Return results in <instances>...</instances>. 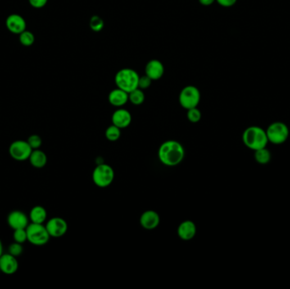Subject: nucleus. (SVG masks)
<instances>
[{
  "label": "nucleus",
  "mask_w": 290,
  "mask_h": 289,
  "mask_svg": "<svg viewBox=\"0 0 290 289\" xmlns=\"http://www.w3.org/2000/svg\"><path fill=\"white\" fill-rule=\"evenodd\" d=\"M158 157L163 165L176 166L179 165L185 157V150L178 141L168 140L159 148Z\"/></svg>",
  "instance_id": "f257e3e1"
},
{
  "label": "nucleus",
  "mask_w": 290,
  "mask_h": 289,
  "mask_svg": "<svg viewBox=\"0 0 290 289\" xmlns=\"http://www.w3.org/2000/svg\"><path fill=\"white\" fill-rule=\"evenodd\" d=\"M242 140L244 144L253 151L265 148L269 143L265 130L258 126L247 127L243 132Z\"/></svg>",
  "instance_id": "f03ea898"
},
{
  "label": "nucleus",
  "mask_w": 290,
  "mask_h": 289,
  "mask_svg": "<svg viewBox=\"0 0 290 289\" xmlns=\"http://www.w3.org/2000/svg\"><path fill=\"white\" fill-rule=\"evenodd\" d=\"M139 77L136 70L131 68H123L115 74V83L118 88L129 93L138 88Z\"/></svg>",
  "instance_id": "7ed1b4c3"
},
{
  "label": "nucleus",
  "mask_w": 290,
  "mask_h": 289,
  "mask_svg": "<svg viewBox=\"0 0 290 289\" xmlns=\"http://www.w3.org/2000/svg\"><path fill=\"white\" fill-rule=\"evenodd\" d=\"M265 132L269 142L275 145L283 144L289 137V128L282 122H275L269 125Z\"/></svg>",
  "instance_id": "20e7f679"
},
{
  "label": "nucleus",
  "mask_w": 290,
  "mask_h": 289,
  "mask_svg": "<svg viewBox=\"0 0 290 289\" xmlns=\"http://www.w3.org/2000/svg\"><path fill=\"white\" fill-rule=\"evenodd\" d=\"M26 230H27L28 242L35 246L45 245L46 244H48L51 237L45 226H43V224L32 222L31 224L28 225Z\"/></svg>",
  "instance_id": "39448f33"
},
{
  "label": "nucleus",
  "mask_w": 290,
  "mask_h": 289,
  "mask_svg": "<svg viewBox=\"0 0 290 289\" xmlns=\"http://www.w3.org/2000/svg\"><path fill=\"white\" fill-rule=\"evenodd\" d=\"M92 178L97 187L105 188L112 183L115 178V172L110 165L100 164L93 170Z\"/></svg>",
  "instance_id": "423d86ee"
},
{
  "label": "nucleus",
  "mask_w": 290,
  "mask_h": 289,
  "mask_svg": "<svg viewBox=\"0 0 290 289\" xmlns=\"http://www.w3.org/2000/svg\"><path fill=\"white\" fill-rule=\"evenodd\" d=\"M178 100L181 106L188 110L192 108L198 107L201 100V94L198 87L189 85L181 90Z\"/></svg>",
  "instance_id": "0eeeda50"
},
{
  "label": "nucleus",
  "mask_w": 290,
  "mask_h": 289,
  "mask_svg": "<svg viewBox=\"0 0 290 289\" xmlns=\"http://www.w3.org/2000/svg\"><path fill=\"white\" fill-rule=\"evenodd\" d=\"M33 149L28 144V141L16 140L9 148V153L12 159L16 161H25L29 160Z\"/></svg>",
  "instance_id": "6e6552de"
},
{
  "label": "nucleus",
  "mask_w": 290,
  "mask_h": 289,
  "mask_svg": "<svg viewBox=\"0 0 290 289\" xmlns=\"http://www.w3.org/2000/svg\"><path fill=\"white\" fill-rule=\"evenodd\" d=\"M46 228L51 237H61L67 232L68 224L65 220L60 217H54L49 220Z\"/></svg>",
  "instance_id": "1a4fd4ad"
},
{
  "label": "nucleus",
  "mask_w": 290,
  "mask_h": 289,
  "mask_svg": "<svg viewBox=\"0 0 290 289\" xmlns=\"http://www.w3.org/2000/svg\"><path fill=\"white\" fill-rule=\"evenodd\" d=\"M7 222L11 229H26L29 225V219L24 212L14 210L8 215Z\"/></svg>",
  "instance_id": "9d476101"
},
{
  "label": "nucleus",
  "mask_w": 290,
  "mask_h": 289,
  "mask_svg": "<svg viewBox=\"0 0 290 289\" xmlns=\"http://www.w3.org/2000/svg\"><path fill=\"white\" fill-rule=\"evenodd\" d=\"M160 214L155 210H146L141 214L139 223L141 227L145 230H154L157 228L160 225Z\"/></svg>",
  "instance_id": "9b49d317"
},
{
  "label": "nucleus",
  "mask_w": 290,
  "mask_h": 289,
  "mask_svg": "<svg viewBox=\"0 0 290 289\" xmlns=\"http://www.w3.org/2000/svg\"><path fill=\"white\" fill-rule=\"evenodd\" d=\"M6 28L10 33L20 34L26 30L27 22L25 19L18 14H11L6 19Z\"/></svg>",
  "instance_id": "f8f14e48"
},
{
  "label": "nucleus",
  "mask_w": 290,
  "mask_h": 289,
  "mask_svg": "<svg viewBox=\"0 0 290 289\" xmlns=\"http://www.w3.org/2000/svg\"><path fill=\"white\" fill-rule=\"evenodd\" d=\"M19 264H18L16 257L13 256L12 254H3L0 257V270L1 272L6 275L15 274L17 272Z\"/></svg>",
  "instance_id": "ddd939ff"
},
{
  "label": "nucleus",
  "mask_w": 290,
  "mask_h": 289,
  "mask_svg": "<svg viewBox=\"0 0 290 289\" xmlns=\"http://www.w3.org/2000/svg\"><path fill=\"white\" fill-rule=\"evenodd\" d=\"M111 121L112 124L115 125V127H119L120 129H124L129 127L132 123V115L128 110L119 108L113 113Z\"/></svg>",
  "instance_id": "4468645a"
},
{
  "label": "nucleus",
  "mask_w": 290,
  "mask_h": 289,
  "mask_svg": "<svg viewBox=\"0 0 290 289\" xmlns=\"http://www.w3.org/2000/svg\"><path fill=\"white\" fill-rule=\"evenodd\" d=\"M165 73V67L160 60H151L145 65V75L152 81H157L162 78Z\"/></svg>",
  "instance_id": "2eb2a0df"
},
{
  "label": "nucleus",
  "mask_w": 290,
  "mask_h": 289,
  "mask_svg": "<svg viewBox=\"0 0 290 289\" xmlns=\"http://www.w3.org/2000/svg\"><path fill=\"white\" fill-rule=\"evenodd\" d=\"M197 232V227L195 222L190 220L181 222L178 227V237L183 241H189L193 239Z\"/></svg>",
  "instance_id": "dca6fc26"
},
{
  "label": "nucleus",
  "mask_w": 290,
  "mask_h": 289,
  "mask_svg": "<svg viewBox=\"0 0 290 289\" xmlns=\"http://www.w3.org/2000/svg\"><path fill=\"white\" fill-rule=\"evenodd\" d=\"M108 100L110 105L115 107L122 108L129 101L128 92L116 87L109 93Z\"/></svg>",
  "instance_id": "f3484780"
},
{
  "label": "nucleus",
  "mask_w": 290,
  "mask_h": 289,
  "mask_svg": "<svg viewBox=\"0 0 290 289\" xmlns=\"http://www.w3.org/2000/svg\"><path fill=\"white\" fill-rule=\"evenodd\" d=\"M29 161L31 165L37 169H42L47 165L48 162V157L45 153L39 150H33L29 157Z\"/></svg>",
  "instance_id": "a211bd4d"
},
{
  "label": "nucleus",
  "mask_w": 290,
  "mask_h": 289,
  "mask_svg": "<svg viewBox=\"0 0 290 289\" xmlns=\"http://www.w3.org/2000/svg\"><path fill=\"white\" fill-rule=\"evenodd\" d=\"M31 222L33 223L43 224V222L47 220V210L43 206L37 205L31 209L30 214Z\"/></svg>",
  "instance_id": "6ab92c4d"
},
{
  "label": "nucleus",
  "mask_w": 290,
  "mask_h": 289,
  "mask_svg": "<svg viewBox=\"0 0 290 289\" xmlns=\"http://www.w3.org/2000/svg\"><path fill=\"white\" fill-rule=\"evenodd\" d=\"M254 158L255 160L258 164L260 165H268V163L271 162L272 160V153L268 148H262L260 150L254 151Z\"/></svg>",
  "instance_id": "aec40b11"
},
{
  "label": "nucleus",
  "mask_w": 290,
  "mask_h": 289,
  "mask_svg": "<svg viewBox=\"0 0 290 289\" xmlns=\"http://www.w3.org/2000/svg\"><path fill=\"white\" fill-rule=\"evenodd\" d=\"M128 99H129V101L133 105H141L144 102V92H143V90L138 87L137 89L133 90V91L128 93Z\"/></svg>",
  "instance_id": "412c9836"
},
{
  "label": "nucleus",
  "mask_w": 290,
  "mask_h": 289,
  "mask_svg": "<svg viewBox=\"0 0 290 289\" xmlns=\"http://www.w3.org/2000/svg\"><path fill=\"white\" fill-rule=\"evenodd\" d=\"M120 130L119 127H115V125H111L110 127H107V129L105 131V137L110 142H116L117 140L120 139Z\"/></svg>",
  "instance_id": "4be33fe9"
},
{
  "label": "nucleus",
  "mask_w": 290,
  "mask_h": 289,
  "mask_svg": "<svg viewBox=\"0 0 290 289\" xmlns=\"http://www.w3.org/2000/svg\"><path fill=\"white\" fill-rule=\"evenodd\" d=\"M19 40L25 47H30L35 42V37L30 31L25 30L19 34Z\"/></svg>",
  "instance_id": "5701e85b"
},
{
  "label": "nucleus",
  "mask_w": 290,
  "mask_h": 289,
  "mask_svg": "<svg viewBox=\"0 0 290 289\" xmlns=\"http://www.w3.org/2000/svg\"><path fill=\"white\" fill-rule=\"evenodd\" d=\"M89 27L91 30L99 33L100 31H102L105 27V21L99 15H93L89 20Z\"/></svg>",
  "instance_id": "b1692460"
},
{
  "label": "nucleus",
  "mask_w": 290,
  "mask_h": 289,
  "mask_svg": "<svg viewBox=\"0 0 290 289\" xmlns=\"http://www.w3.org/2000/svg\"><path fill=\"white\" fill-rule=\"evenodd\" d=\"M202 117V114L198 107L192 108L188 110L187 112V118L191 123H198L201 120Z\"/></svg>",
  "instance_id": "393cba45"
},
{
  "label": "nucleus",
  "mask_w": 290,
  "mask_h": 289,
  "mask_svg": "<svg viewBox=\"0 0 290 289\" xmlns=\"http://www.w3.org/2000/svg\"><path fill=\"white\" fill-rule=\"evenodd\" d=\"M15 242L19 244H24L28 241V235H27V230L16 229L14 230V235H13Z\"/></svg>",
  "instance_id": "a878e982"
},
{
  "label": "nucleus",
  "mask_w": 290,
  "mask_h": 289,
  "mask_svg": "<svg viewBox=\"0 0 290 289\" xmlns=\"http://www.w3.org/2000/svg\"><path fill=\"white\" fill-rule=\"evenodd\" d=\"M27 141H28V144L30 145L31 148L33 150L40 149L42 143H43V141H42L40 136L36 134L30 136V137H28V139Z\"/></svg>",
  "instance_id": "bb28decb"
},
{
  "label": "nucleus",
  "mask_w": 290,
  "mask_h": 289,
  "mask_svg": "<svg viewBox=\"0 0 290 289\" xmlns=\"http://www.w3.org/2000/svg\"><path fill=\"white\" fill-rule=\"evenodd\" d=\"M23 253V247L21 244L19 243H13L10 245L9 247V254H12L13 256L17 257L20 256Z\"/></svg>",
  "instance_id": "cd10ccee"
},
{
  "label": "nucleus",
  "mask_w": 290,
  "mask_h": 289,
  "mask_svg": "<svg viewBox=\"0 0 290 289\" xmlns=\"http://www.w3.org/2000/svg\"><path fill=\"white\" fill-rule=\"evenodd\" d=\"M152 79L149 78L147 75L142 76L139 77V80H138V88L144 90L147 89L151 86L152 83Z\"/></svg>",
  "instance_id": "c85d7f7f"
},
{
  "label": "nucleus",
  "mask_w": 290,
  "mask_h": 289,
  "mask_svg": "<svg viewBox=\"0 0 290 289\" xmlns=\"http://www.w3.org/2000/svg\"><path fill=\"white\" fill-rule=\"evenodd\" d=\"M48 1L49 0H29V4L35 9H42L47 5Z\"/></svg>",
  "instance_id": "c756f323"
},
{
  "label": "nucleus",
  "mask_w": 290,
  "mask_h": 289,
  "mask_svg": "<svg viewBox=\"0 0 290 289\" xmlns=\"http://www.w3.org/2000/svg\"><path fill=\"white\" fill-rule=\"evenodd\" d=\"M238 0H215V2H218V5L225 8L232 7L235 5Z\"/></svg>",
  "instance_id": "7c9ffc66"
},
{
  "label": "nucleus",
  "mask_w": 290,
  "mask_h": 289,
  "mask_svg": "<svg viewBox=\"0 0 290 289\" xmlns=\"http://www.w3.org/2000/svg\"><path fill=\"white\" fill-rule=\"evenodd\" d=\"M199 2L203 6H210L215 2V0H199Z\"/></svg>",
  "instance_id": "2f4dec72"
},
{
  "label": "nucleus",
  "mask_w": 290,
  "mask_h": 289,
  "mask_svg": "<svg viewBox=\"0 0 290 289\" xmlns=\"http://www.w3.org/2000/svg\"><path fill=\"white\" fill-rule=\"evenodd\" d=\"M3 253V245L2 242H1V239H0V257L2 256Z\"/></svg>",
  "instance_id": "473e14b6"
},
{
  "label": "nucleus",
  "mask_w": 290,
  "mask_h": 289,
  "mask_svg": "<svg viewBox=\"0 0 290 289\" xmlns=\"http://www.w3.org/2000/svg\"><path fill=\"white\" fill-rule=\"evenodd\" d=\"M0 272H1V270H0Z\"/></svg>",
  "instance_id": "72a5a7b5"
}]
</instances>
